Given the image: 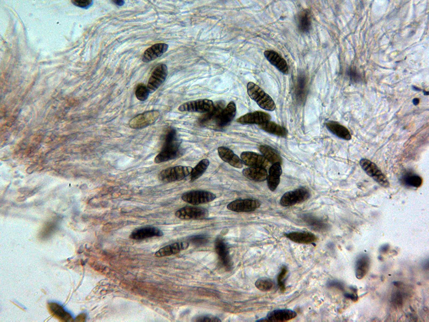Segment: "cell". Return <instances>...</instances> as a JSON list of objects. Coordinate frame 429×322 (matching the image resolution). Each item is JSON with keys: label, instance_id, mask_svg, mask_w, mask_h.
<instances>
[{"label": "cell", "instance_id": "6da1fadb", "mask_svg": "<svg viewBox=\"0 0 429 322\" xmlns=\"http://www.w3.org/2000/svg\"><path fill=\"white\" fill-rule=\"evenodd\" d=\"M247 93L250 97L261 108L272 112L276 108L273 99L256 84L249 82L247 86Z\"/></svg>", "mask_w": 429, "mask_h": 322}, {"label": "cell", "instance_id": "7a4b0ae2", "mask_svg": "<svg viewBox=\"0 0 429 322\" xmlns=\"http://www.w3.org/2000/svg\"><path fill=\"white\" fill-rule=\"evenodd\" d=\"M193 169L192 167L182 166L168 168L161 172L159 179L163 183L181 181L190 175Z\"/></svg>", "mask_w": 429, "mask_h": 322}, {"label": "cell", "instance_id": "3957f363", "mask_svg": "<svg viewBox=\"0 0 429 322\" xmlns=\"http://www.w3.org/2000/svg\"><path fill=\"white\" fill-rule=\"evenodd\" d=\"M310 197V193L309 190L301 187L284 193L280 198V204L284 207H291L305 202Z\"/></svg>", "mask_w": 429, "mask_h": 322}, {"label": "cell", "instance_id": "277c9868", "mask_svg": "<svg viewBox=\"0 0 429 322\" xmlns=\"http://www.w3.org/2000/svg\"><path fill=\"white\" fill-rule=\"evenodd\" d=\"M160 113L157 110H151L136 116L130 123L131 129H142L154 124L160 117Z\"/></svg>", "mask_w": 429, "mask_h": 322}, {"label": "cell", "instance_id": "5b68a950", "mask_svg": "<svg viewBox=\"0 0 429 322\" xmlns=\"http://www.w3.org/2000/svg\"><path fill=\"white\" fill-rule=\"evenodd\" d=\"M216 195L213 193L201 191H191L184 193L182 198L183 201L193 205L206 204L214 201Z\"/></svg>", "mask_w": 429, "mask_h": 322}, {"label": "cell", "instance_id": "8992f818", "mask_svg": "<svg viewBox=\"0 0 429 322\" xmlns=\"http://www.w3.org/2000/svg\"><path fill=\"white\" fill-rule=\"evenodd\" d=\"M180 142L178 140L164 142L162 151L155 158V162L159 164L174 159L180 155Z\"/></svg>", "mask_w": 429, "mask_h": 322}, {"label": "cell", "instance_id": "52a82bcc", "mask_svg": "<svg viewBox=\"0 0 429 322\" xmlns=\"http://www.w3.org/2000/svg\"><path fill=\"white\" fill-rule=\"evenodd\" d=\"M360 165H361L364 171L369 176L372 177L375 181L380 184L381 186L385 188L389 187L390 183L387 178L379 170V168L375 163L364 158V159L360 161Z\"/></svg>", "mask_w": 429, "mask_h": 322}, {"label": "cell", "instance_id": "ba28073f", "mask_svg": "<svg viewBox=\"0 0 429 322\" xmlns=\"http://www.w3.org/2000/svg\"><path fill=\"white\" fill-rule=\"evenodd\" d=\"M214 107L213 101L209 99H199L190 101L181 105L178 108L180 112L206 113Z\"/></svg>", "mask_w": 429, "mask_h": 322}, {"label": "cell", "instance_id": "9c48e42d", "mask_svg": "<svg viewBox=\"0 0 429 322\" xmlns=\"http://www.w3.org/2000/svg\"><path fill=\"white\" fill-rule=\"evenodd\" d=\"M261 206V203L258 200L252 199H237L227 205V209L233 212H253Z\"/></svg>", "mask_w": 429, "mask_h": 322}, {"label": "cell", "instance_id": "30bf717a", "mask_svg": "<svg viewBox=\"0 0 429 322\" xmlns=\"http://www.w3.org/2000/svg\"><path fill=\"white\" fill-rule=\"evenodd\" d=\"M175 215L182 220H201L207 218L209 212L202 208L186 207L177 210Z\"/></svg>", "mask_w": 429, "mask_h": 322}, {"label": "cell", "instance_id": "8fae6325", "mask_svg": "<svg viewBox=\"0 0 429 322\" xmlns=\"http://www.w3.org/2000/svg\"><path fill=\"white\" fill-rule=\"evenodd\" d=\"M168 67L166 65L157 66L153 70L148 83V88L150 93H153L165 81L168 76Z\"/></svg>", "mask_w": 429, "mask_h": 322}, {"label": "cell", "instance_id": "7c38bea8", "mask_svg": "<svg viewBox=\"0 0 429 322\" xmlns=\"http://www.w3.org/2000/svg\"><path fill=\"white\" fill-rule=\"evenodd\" d=\"M215 247L221 265L224 267L226 270L230 271L232 268V264L228 247H227L226 243L222 238H218L215 241Z\"/></svg>", "mask_w": 429, "mask_h": 322}, {"label": "cell", "instance_id": "4fadbf2b", "mask_svg": "<svg viewBox=\"0 0 429 322\" xmlns=\"http://www.w3.org/2000/svg\"><path fill=\"white\" fill-rule=\"evenodd\" d=\"M243 163L250 167L265 168L269 165V162L262 155L251 152H242L241 155Z\"/></svg>", "mask_w": 429, "mask_h": 322}, {"label": "cell", "instance_id": "5bb4252c", "mask_svg": "<svg viewBox=\"0 0 429 322\" xmlns=\"http://www.w3.org/2000/svg\"><path fill=\"white\" fill-rule=\"evenodd\" d=\"M271 119V116L266 113L256 112L248 113L242 116L237 120L238 123L242 124L261 125L267 122Z\"/></svg>", "mask_w": 429, "mask_h": 322}, {"label": "cell", "instance_id": "9a60e30c", "mask_svg": "<svg viewBox=\"0 0 429 322\" xmlns=\"http://www.w3.org/2000/svg\"><path fill=\"white\" fill-rule=\"evenodd\" d=\"M164 234L162 230L153 227H145L136 229L132 232L130 238L133 240H140L153 237H161Z\"/></svg>", "mask_w": 429, "mask_h": 322}, {"label": "cell", "instance_id": "2e32d148", "mask_svg": "<svg viewBox=\"0 0 429 322\" xmlns=\"http://www.w3.org/2000/svg\"><path fill=\"white\" fill-rule=\"evenodd\" d=\"M236 110V104L234 102L229 103L226 107L222 111L220 117L216 120V126L219 128H222L229 125L235 118Z\"/></svg>", "mask_w": 429, "mask_h": 322}, {"label": "cell", "instance_id": "e0dca14e", "mask_svg": "<svg viewBox=\"0 0 429 322\" xmlns=\"http://www.w3.org/2000/svg\"><path fill=\"white\" fill-rule=\"evenodd\" d=\"M264 55L268 61L280 72L284 75H288L289 69L287 63L278 53L273 50H268L264 52Z\"/></svg>", "mask_w": 429, "mask_h": 322}, {"label": "cell", "instance_id": "ac0fdd59", "mask_svg": "<svg viewBox=\"0 0 429 322\" xmlns=\"http://www.w3.org/2000/svg\"><path fill=\"white\" fill-rule=\"evenodd\" d=\"M219 155L221 159L229 163L233 167L241 169L243 167V163L239 157L235 154L228 148L221 147L218 149Z\"/></svg>", "mask_w": 429, "mask_h": 322}, {"label": "cell", "instance_id": "d6986e66", "mask_svg": "<svg viewBox=\"0 0 429 322\" xmlns=\"http://www.w3.org/2000/svg\"><path fill=\"white\" fill-rule=\"evenodd\" d=\"M224 103L223 102H219L214 105L213 109L208 113H205L199 119V123L201 125L206 126L211 123H216L222 111L224 109Z\"/></svg>", "mask_w": 429, "mask_h": 322}, {"label": "cell", "instance_id": "ffe728a7", "mask_svg": "<svg viewBox=\"0 0 429 322\" xmlns=\"http://www.w3.org/2000/svg\"><path fill=\"white\" fill-rule=\"evenodd\" d=\"M168 48V45L165 43L153 45L144 52L142 57V61L145 62H149L154 60L165 54Z\"/></svg>", "mask_w": 429, "mask_h": 322}, {"label": "cell", "instance_id": "44dd1931", "mask_svg": "<svg viewBox=\"0 0 429 322\" xmlns=\"http://www.w3.org/2000/svg\"><path fill=\"white\" fill-rule=\"evenodd\" d=\"M297 316L294 311L289 309L275 310L270 312L264 322H282L294 319Z\"/></svg>", "mask_w": 429, "mask_h": 322}, {"label": "cell", "instance_id": "7402d4cb", "mask_svg": "<svg viewBox=\"0 0 429 322\" xmlns=\"http://www.w3.org/2000/svg\"><path fill=\"white\" fill-rule=\"evenodd\" d=\"M285 236L291 241L299 244H311L317 240V236L309 232H291L285 234Z\"/></svg>", "mask_w": 429, "mask_h": 322}, {"label": "cell", "instance_id": "603a6c76", "mask_svg": "<svg viewBox=\"0 0 429 322\" xmlns=\"http://www.w3.org/2000/svg\"><path fill=\"white\" fill-rule=\"evenodd\" d=\"M282 173V167L280 163H275L270 168L267 179L268 188L272 191H274L278 187Z\"/></svg>", "mask_w": 429, "mask_h": 322}, {"label": "cell", "instance_id": "cb8c5ba5", "mask_svg": "<svg viewBox=\"0 0 429 322\" xmlns=\"http://www.w3.org/2000/svg\"><path fill=\"white\" fill-rule=\"evenodd\" d=\"M189 246V245L187 242L175 243V244L167 246L161 248L160 250H159L155 253V256L163 257L176 255L183 250L188 249Z\"/></svg>", "mask_w": 429, "mask_h": 322}, {"label": "cell", "instance_id": "d4e9b609", "mask_svg": "<svg viewBox=\"0 0 429 322\" xmlns=\"http://www.w3.org/2000/svg\"><path fill=\"white\" fill-rule=\"evenodd\" d=\"M243 175L250 180L256 182H263L266 180L268 172L265 168L260 167H250L242 171Z\"/></svg>", "mask_w": 429, "mask_h": 322}, {"label": "cell", "instance_id": "484cf974", "mask_svg": "<svg viewBox=\"0 0 429 322\" xmlns=\"http://www.w3.org/2000/svg\"><path fill=\"white\" fill-rule=\"evenodd\" d=\"M326 128L334 135L343 140H349L352 139L350 132L346 128L336 121H328L326 124Z\"/></svg>", "mask_w": 429, "mask_h": 322}, {"label": "cell", "instance_id": "4316f807", "mask_svg": "<svg viewBox=\"0 0 429 322\" xmlns=\"http://www.w3.org/2000/svg\"><path fill=\"white\" fill-rule=\"evenodd\" d=\"M259 128L266 133L280 137H286L288 135V130L284 127L280 126L272 121L259 125Z\"/></svg>", "mask_w": 429, "mask_h": 322}, {"label": "cell", "instance_id": "83f0119b", "mask_svg": "<svg viewBox=\"0 0 429 322\" xmlns=\"http://www.w3.org/2000/svg\"><path fill=\"white\" fill-rule=\"evenodd\" d=\"M303 220L307 225L316 231H325L328 228V226L325 222L310 214L304 215Z\"/></svg>", "mask_w": 429, "mask_h": 322}, {"label": "cell", "instance_id": "f1b7e54d", "mask_svg": "<svg viewBox=\"0 0 429 322\" xmlns=\"http://www.w3.org/2000/svg\"><path fill=\"white\" fill-rule=\"evenodd\" d=\"M259 150L261 152L262 156L268 162L273 163V164L280 163L281 165L282 162L281 157L272 147L267 145H261L259 147Z\"/></svg>", "mask_w": 429, "mask_h": 322}, {"label": "cell", "instance_id": "f546056e", "mask_svg": "<svg viewBox=\"0 0 429 322\" xmlns=\"http://www.w3.org/2000/svg\"><path fill=\"white\" fill-rule=\"evenodd\" d=\"M51 314L56 318L62 322H73L71 315L63 309L60 305L56 303H51L48 305Z\"/></svg>", "mask_w": 429, "mask_h": 322}, {"label": "cell", "instance_id": "4dcf8cb0", "mask_svg": "<svg viewBox=\"0 0 429 322\" xmlns=\"http://www.w3.org/2000/svg\"><path fill=\"white\" fill-rule=\"evenodd\" d=\"M370 265V258L368 256L360 257L356 264V277L358 279H363L368 273Z\"/></svg>", "mask_w": 429, "mask_h": 322}, {"label": "cell", "instance_id": "1f68e13d", "mask_svg": "<svg viewBox=\"0 0 429 322\" xmlns=\"http://www.w3.org/2000/svg\"><path fill=\"white\" fill-rule=\"evenodd\" d=\"M298 28L302 33H308L311 27V20L310 12L304 10L299 15L298 19Z\"/></svg>", "mask_w": 429, "mask_h": 322}, {"label": "cell", "instance_id": "d6a6232c", "mask_svg": "<svg viewBox=\"0 0 429 322\" xmlns=\"http://www.w3.org/2000/svg\"><path fill=\"white\" fill-rule=\"evenodd\" d=\"M209 164V161L207 159L201 160L193 169V170L191 173H190V181L194 182L202 176L206 170H207Z\"/></svg>", "mask_w": 429, "mask_h": 322}, {"label": "cell", "instance_id": "836d02e7", "mask_svg": "<svg viewBox=\"0 0 429 322\" xmlns=\"http://www.w3.org/2000/svg\"><path fill=\"white\" fill-rule=\"evenodd\" d=\"M256 287L262 292H268L274 287V283L271 279L262 278L258 280L255 284Z\"/></svg>", "mask_w": 429, "mask_h": 322}, {"label": "cell", "instance_id": "e575fe53", "mask_svg": "<svg viewBox=\"0 0 429 322\" xmlns=\"http://www.w3.org/2000/svg\"><path fill=\"white\" fill-rule=\"evenodd\" d=\"M149 89L144 84H140L137 86L135 92L136 97L140 101H145L149 96Z\"/></svg>", "mask_w": 429, "mask_h": 322}, {"label": "cell", "instance_id": "d590c367", "mask_svg": "<svg viewBox=\"0 0 429 322\" xmlns=\"http://www.w3.org/2000/svg\"><path fill=\"white\" fill-rule=\"evenodd\" d=\"M404 182L407 186L419 188L422 184V179L421 177L415 175H408L404 178Z\"/></svg>", "mask_w": 429, "mask_h": 322}, {"label": "cell", "instance_id": "8d00e7d4", "mask_svg": "<svg viewBox=\"0 0 429 322\" xmlns=\"http://www.w3.org/2000/svg\"><path fill=\"white\" fill-rule=\"evenodd\" d=\"M288 273V268L286 266H283L281 268L279 276L278 277V282L279 286L280 289V291L284 292L285 291V278L287 277Z\"/></svg>", "mask_w": 429, "mask_h": 322}, {"label": "cell", "instance_id": "74e56055", "mask_svg": "<svg viewBox=\"0 0 429 322\" xmlns=\"http://www.w3.org/2000/svg\"><path fill=\"white\" fill-rule=\"evenodd\" d=\"M189 241L195 246H203L208 244L209 239L205 235H199L190 237Z\"/></svg>", "mask_w": 429, "mask_h": 322}, {"label": "cell", "instance_id": "f35d334b", "mask_svg": "<svg viewBox=\"0 0 429 322\" xmlns=\"http://www.w3.org/2000/svg\"><path fill=\"white\" fill-rule=\"evenodd\" d=\"M306 84V78L304 76L300 77L298 84V92H297L298 97L300 99H303L305 96Z\"/></svg>", "mask_w": 429, "mask_h": 322}, {"label": "cell", "instance_id": "ab89813d", "mask_svg": "<svg viewBox=\"0 0 429 322\" xmlns=\"http://www.w3.org/2000/svg\"><path fill=\"white\" fill-rule=\"evenodd\" d=\"M193 321L201 322H220L221 320L214 316H200L194 319Z\"/></svg>", "mask_w": 429, "mask_h": 322}, {"label": "cell", "instance_id": "60d3db41", "mask_svg": "<svg viewBox=\"0 0 429 322\" xmlns=\"http://www.w3.org/2000/svg\"><path fill=\"white\" fill-rule=\"evenodd\" d=\"M73 3L75 6L87 8L93 4V1L91 0H78V1H73Z\"/></svg>", "mask_w": 429, "mask_h": 322}, {"label": "cell", "instance_id": "b9f144b4", "mask_svg": "<svg viewBox=\"0 0 429 322\" xmlns=\"http://www.w3.org/2000/svg\"><path fill=\"white\" fill-rule=\"evenodd\" d=\"M392 302L395 306L399 307V306L401 305L402 303H403V299H402L401 294L399 292L394 294L392 298Z\"/></svg>", "mask_w": 429, "mask_h": 322}, {"label": "cell", "instance_id": "7bdbcfd3", "mask_svg": "<svg viewBox=\"0 0 429 322\" xmlns=\"http://www.w3.org/2000/svg\"><path fill=\"white\" fill-rule=\"evenodd\" d=\"M349 76H350L351 80L353 81L358 82L361 80V76L355 70L351 69L349 70Z\"/></svg>", "mask_w": 429, "mask_h": 322}, {"label": "cell", "instance_id": "ee69618b", "mask_svg": "<svg viewBox=\"0 0 429 322\" xmlns=\"http://www.w3.org/2000/svg\"><path fill=\"white\" fill-rule=\"evenodd\" d=\"M327 286L330 287H335L339 289L342 290L344 289L343 284L339 282L331 281L328 283Z\"/></svg>", "mask_w": 429, "mask_h": 322}, {"label": "cell", "instance_id": "f6af8a7d", "mask_svg": "<svg viewBox=\"0 0 429 322\" xmlns=\"http://www.w3.org/2000/svg\"><path fill=\"white\" fill-rule=\"evenodd\" d=\"M346 297L347 298L351 299V300L354 301V302H356V301L357 300V297H356L355 295H354V294H347L346 295Z\"/></svg>", "mask_w": 429, "mask_h": 322}, {"label": "cell", "instance_id": "bcb514c9", "mask_svg": "<svg viewBox=\"0 0 429 322\" xmlns=\"http://www.w3.org/2000/svg\"><path fill=\"white\" fill-rule=\"evenodd\" d=\"M389 246L388 245H385V246L381 247V252H387V251L389 250Z\"/></svg>", "mask_w": 429, "mask_h": 322}, {"label": "cell", "instance_id": "7dc6e473", "mask_svg": "<svg viewBox=\"0 0 429 322\" xmlns=\"http://www.w3.org/2000/svg\"><path fill=\"white\" fill-rule=\"evenodd\" d=\"M116 4L118 5L119 6H123L125 3L124 1H113Z\"/></svg>", "mask_w": 429, "mask_h": 322}, {"label": "cell", "instance_id": "c3c4849f", "mask_svg": "<svg viewBox=\"0 0 429 322\" xmlns=\"http://www.w3.org/2000/svg\"><path fill=\"white\" fill-rule=\"evenodd\" d=\"M419 103L420 100L418 98H415L414 100H413V103H414L415 105H418V104H419Z\"/></svg>", "mask_w": 429, "mask_h": 322}]
</instances>
